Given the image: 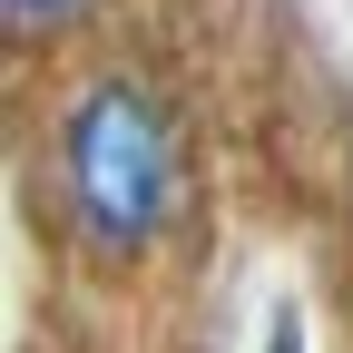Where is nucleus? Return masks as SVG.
Returning a JSON list of instances; mask_svg holds the SVG:
<instances>
[{
  "label": "nucleus",
  "instance_id": "nucleus-1",
  "mask_svg": "<svg viewBox=\"0 0 353 353\" xmlns=\"http://www.w3.org/2000/svg\"><path fill=\"white\" fill-rule=\"evenodd\" d=\"M59 187L99 255H148L176 226V118L148 79H88L59 118Z\"/></svg>",
  "mask_w": 353,
  "mask_h": 353
},
{
  "label": "nucleus",
  "instance_id": "nucleus-2",
  "mask_svg": "<svg viewBox=\"0 0 353 353\" xmlns=\"http://www.w3.org/2000/svg\"><path fill=\"white\" fill-rule=\"evenodd\" d=\"M265 353H304V324H294V314H275V324H265Z\"/></svg>",
  "mask_w": 353,
  "mask_h": 353
},
{
  "label": "nucleus",
  "instance_id": "nucleus-3",
  "mask_svg": "<svg viewBox=\"0 0 353 353\" xmlns=\"http://www.w3.org/2000/svg\"><path fill=\"white\" fill-rule=\"evenodd\" d=\"M10 10H20V20H69L79 0H10Z\"/></svg>",
  "mask_w": 353,
  "mask_h": 353
}]
</instances>
